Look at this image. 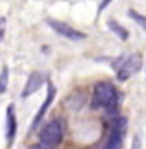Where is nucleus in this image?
Instances as JSON below:
<instances>
[{
	"instance_id": "f8f14e48",
	"label": "nucleus",
	"mask_w": 146,
	"mask_h": 149,
	"mask_svg": "<svg viewBox=\"0 0 146 149\" xmlns=\"http://www.w3.org/2000/svg\"><path fill=\"white\" fill-rule=\"evenodd\" d=\"M130 149H142V143H140V139H139V136H135V138H133L132 148H130Z\"/></svg>"
},
{
	"instance_id": "f257e3e1",
	"label": "nucleus",
	"mask_w": 146,
	"mask_h": 149,
	"mask_svg": "<svg viewBox=\"0 0 146 149\" xmlns=\"http://www.w3.org/2000/svg\"><path fill=\"white\" fill-rule=\"evenodd\" d=\"M143 59L139 53H132V55L119 56L117 59L113 60L112 68L116 70V77L119 82H125L129 77H132L135 73H138L142 69Z\"/></svg>"
},
{
	"instance_id": "39448f33",
	"label": "nucleus",
	"mask_w": 146,
	"mask_h": 149,
	"mask_svg": "<svg viewBox=\"0 0 146 149\" xmlns=\"http://www.w3.org/2000/svg\"><path fill=\"white\" fill-rule=\"evenodd\" d=\"M126 133V119L125 118H119L112 129L109 139L105 145L103 149H122V143H123V138Z\"/></svg>"
},
{
	"instance_id": "9b49d317",
	"label": "nucleus",
	"mask_w": 146,
	"mask_h": 149,
	"mask_svg": "<svg viewBox=\"0 0 146 149\" xmlns=\"http://www.w3.org/2000/svg\"><path fill=\"white\" fill-rule=\"evenodd\" d=\"M128 15L130 16V19H132L133 22H136L142 29H145L146 30V16L140 15V13H138V12H136V10H133V9H130V10H129Z\"/></svg>"
},
{
	"instance_id": "20e7f679",
	"label": "nucleus",
	"mask_w": 146,
	"mask_h": 149,
	"mask_svg": "<svg viewBox=\"0 0 146 149\" xmlns=\"http://www.w3.org/2000/svg\"><path fill=\"white\" fill-rule=\"evenodd\" d=\"M47 24L55 30L56 33H59L60 36L66 37L67 40H72V42H79V40H83V39L86 37V35H85L83 32L76 30L74 27L69 26V24L65 23V22H60V20L50 19V20H47Z\"/></svg>"
},
{
	"instance_id": "6e6552de",
	"label": "nucleus",
	"mask_w": 146,
	"mask_h": 149,
	"mask_svg": "<svg viewBox=\"0 0 146 149\" xmlns=\"http://www.w3.org/2000/svg\"><path fill=\"white\" fill-rule=\"evenodd\" d=\"M17 130V120H16V113H15V105H9L6 112V139L7 142H12Z\"/></svg>"
},
{
	"instance_id": "f03ea898",
	"label": "nucleus",
	"mask_w": 146,
	"mask_h": 149,
	"mask_svg": "<svg viewBox=\"0 0 146 149\" xmlns=\"http://www.w3.org/2000/svg\"><path fill=\"white\" fill-rule=\"evenodd\" d=\"M117 105V92L115 86L109 82H97L93 88L92 96V106L95 109L97 108H106L113 109Z\"/></svg>"
},
{
	"instance_id": "ddd939ff",
	"label": "nucleus",
	"mask_w": 146,
	"mask_h": 149,
	"mask_svg": "<svg viewBox=\"0 0 146 149\" xmlns=\"http://www.w3.org/2000/svg\"><path fill=\"white\" fill-rule=\"evenodd\" d=\"M110 3H112V0H102L100 1V4H99V9H97V13H100V12H103L108 6H109Z\"/></svg>"
},
{
	"instance_id": "7ed1b4c3",
	"label": "nucleus",
	"mask_w": 146,
	"mask_h": 149,
	"mask_svg": "<svg viewBox=\"0 0 146 149\" xmlns=\"http://www.w3.org/2000/svg\"><path fill=\"white\" fill-rule=\"evenodd\" d=\"M63 139V128L59 120H52L49 122L40 132V143L46 146H57Z\"/></svg>"
},
{
	"instance_id": "2eb2a0df",
	"label": "nucleus",
	"mask_w": 146,
	"mask_h": 149,
	"mask_svg": "<svg viewBox=\"0 0 146 149\" xmlns=\"http://www.w3.org/2000/svg\"><path fill=\"white\" fill-rule=\"evenodd\" d=\"M32 149H53V148H50V146H46V145H43V143H39V145H36V146H33Z\"/></svg>"
},
{
	"instance_id": "1a4fd4ad",
	"label": "nucleus",
	"mask_w": 146,
	"mask_h": 149,
	"mask_svg": "<svg viewBox=\"0 0 146 149\" xmlns=\"http://www.w3.org/2000/svg\"><path fill=\"white\" fill-rule=\"evenodd\" d=\"M108 27L110 29V32H113L120 40H128L129 39V32L116 20H113V19L108 20Z\"/></svg>"
},
{
	"instance_id": "9d476101",
	"label": "nucleus",
	"mask_w": 146,
	"mask_h": 149,
	"mask_svg": "<svg viewBox=\"0 0 146 149\" xmlns=\"http://www.w3.org/2000/svg\"><path fill=\"white\" fill-rule=\"evenodd\" d=\"M7 85H9V68L4 65L0 72V95L7 91Z\"/></svg>"
},
{
	"instance_id": "423d86ee",
	"label": "nucleus",
	"mask_w": 146,
	"mask_h": 149,
	"mask_svg": "<svg viewBox=\"0 0 146 149\" xmlns=\"http://www.w3.org/2000/svg\"><path fill=\"white\" fill-rule=\"evenodd\" d=\"M44 82H46V73H43V72H33L29 76V79H27V82L24 85V89L22 92V97H29L30 95L36 93L43 86Z\"/></svg>"
},
{
	"instance_id": "4468645a",
	"label": "nucleus",
	"mask_w": 146,
	"mask_h": 149,
	"mask_svg": "<svg viewBox=\"0 0 146 149\" xmlns=\"http://www.w3.org/2000/svg\"><path fill=\"white\" fill-rule=\"evenodd\" d=\"M4 29H6V19L4 17H0V40L4 35Z\"/></svg>"
},
{
	"instance_id": "0eeeda50",
	"label": "nucleus",
	"mask_w": 146,
	"mask_h": 149,
	"mask_svg": "<svg viewBox=\"0 0 146 149\" xmlns=\"http://www.w3.org/2000/svg\"><path fill=\"white\" fill-rule=\"evenodd\" d=\"M55 96H56V88L52 85V83H49V86H47V95H46V99H44V102L42 103L40 109L37 111L36 116H35V119H33V125H32V128H36L37 125L40 123V120L44 118V115H46V112H47V109H49V106L52 105V102H53Z\"/></svg>"
}]
</instances>
